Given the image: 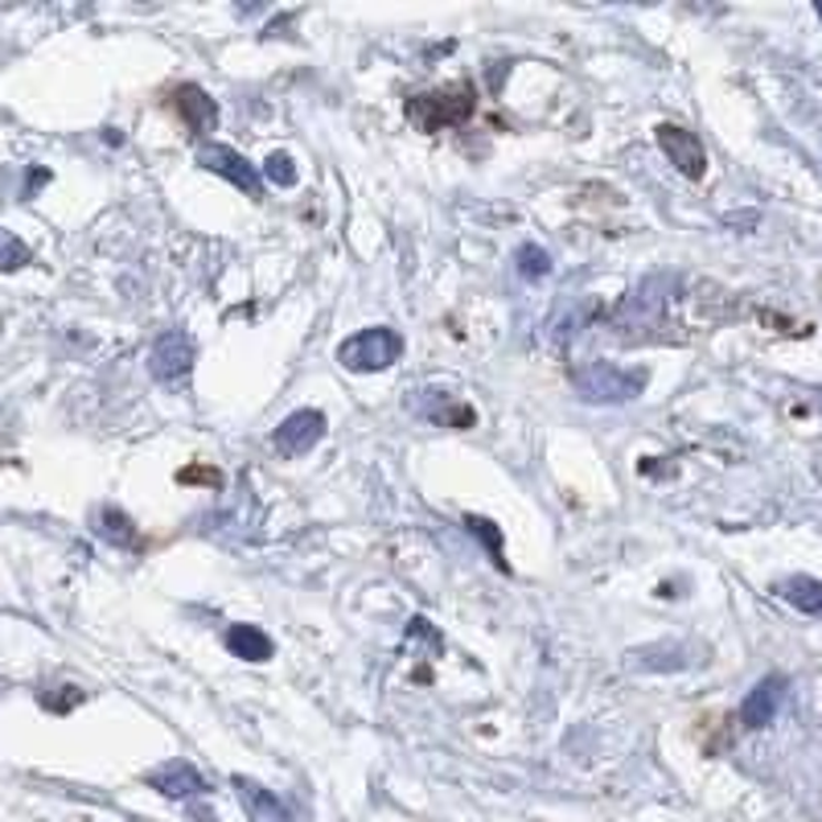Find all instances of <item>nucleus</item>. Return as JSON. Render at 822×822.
<instances>
[{
    "label": "nucleus",
    "instance_id": "nucleus-10",
    "mask_svg": "<svg viewBox=\"0 0 822 822\" xmlns=\"http://www.w3.org/2000/svg\"><path fill=\"white\" fill-rule=\"evenodd\" d=\"M144 781H149L153 790L165 793V798H194V793L206 790V781L198 777V769H194V765H186V760H169V765L153 769Z\"/></svg>",
    "mask_w": 822,
    "mask_h": 822
},
{
    "label": "nucleus",
    "instance_id": "nucleus-11",
    "mask_svg": "<svg viewBox=\"0 0 822 822\" xmlns=\"http://www.w3.org/2000/svg\"><path fill=\"white\" fill-rule=\"evenodd\" d=\"M234 790H239L243 807H248V814L255 822H288V819H293V814H288V807L280 802L276 793L264 790V786H255V781H248V777H234Z\"/></svg>",
    "mask_w": 822,
    "mask_h": 822
},
{
    "label": "nucleus",
    "instance_id": "nucleus-12",
    "mask_svg": "<svg viewBox=\"0 0 822 822\" xmlns=\"http://www.w3.org/2000/svg\"><path fill=\"white\" fill-rule=\"evenodd\" d=\"M227 650L234 658H243V662H267L276 654V646H272V637L260 625H231L227 629Z\"/></svg>",
    "mask_w": 822,
    "mask_h": 822
},
{
    "label": "nucleus",
    "instance_id": "nucleus-4",
    "mask_svg": "<svg viewBox=\"0 0 822 822\" xmlns=\"http://www.w3.org/2000/svg\"><path fill=\"white\" fill-rule=\"evenodd\" d=\"M198 165L218 173V177H227L231 186H239L243 194H251V198L264 194V177H260V169L251 165L248 156H239L234 149H227V144H206L202 153H198Z\"/></svg>",
    "mask_w": 822,
    "mask_h": 822
},
{
    "label": "nucleus",
    "instance_id": "nucleus-20",
    "mask_svg": "<svg viewBox=\"0 0 822 822\" xmlns=\"http://www.w3.org/2000/svg\"><path fill=\"white\" fill-rule=\"evenodd\" d=\"M819 17H822V4H819Z\"/></svg>",
    "mask_w": 822,
    "mask_h": 822
},
{
    "label": "nucleus",
    "instance_id": "nucleus-6",
    "mask_svg": "<svg viewBox=\"0 0 822 822\" xmlns=\"http://www.w3.org/2000/svg\"><path fill=\"white\" fill-rule=\"evenodd\" d=\"M189 362H194V342H189L182 329L161 333L153 342V350H149V371L161 383H182L189 374Z\"/></svg>",
    "mask_w": 822,
    "mask_h": 822
},
{
    "label": "nucleus",
    "instance_id": "nucleus-19",
    "mask_svg": "<svg viewBox=\"0 0 822 822\" xmlns=\"http://www.w3.org/2000/svg\"><path fill=\"white\" fill-rule=\"evenodd\" d=\"M46 177H50L46 169H33V177H30V189H25V194H33V189H37V186H46Z\"/></svg>",
    "mask_w": 822,
    "mask_h": 822
},
{
    "label": "nucleus",
    "instance_id": "nucleus-13",
    "mask_svg": "<svg viewBox=\"0 0 822 822\" xmlns=\"http://www.w3.org/2000/svg\"><path fill=\"white\" fill-rule=\"evenodd\" d=\"M781 601H790L798 613H807V617H822V580H814V576H790V580H781Z\"/></svg>",
    "mask_w": 822,
    "mask_h": 822
},
{
    "label": "nucleus",
    "instance_id": "nucleus-9",
    "mask_svg": "<svg viewBox=\"0 0 822 822\" xmlns=\"http://www.w3.org/2000/svg\"><path fill=\"white\" fill-rule=\"evenodd\" d=\"M173 103H177V116L186 120V128L194 132V136H206V132H215L218 103L202 91V87H194V83L177 87V91H173Z\"/></svg>",
    "mask_w": 822,
    "mask_h": 822
},
{
    "label": "nucleus",
    "instance_id": "nucleus-5",
    "mask_svg": "<svg viewBox=\"0 0 822 822\" xmlns=\"http://www.w3.org/2000/svg\"><path fill=\"white\" fill-rule=\"evenodd\" d=\"M321 436H326V416L313 412V407H300V412L280 419V428L272 432V445L284 457H305L309 449H317Z\"/></svg>",
    "mask_w": 822,
    "mask_h": 822
},
{
    "label": "nucleus",
    "instance_id": "nucleus-16",
    "mask_svg": "<svg viewBox=\"0 0 822 822\" xmlns=\"http://www.w3.org/2000/svg\"><path fill=\"white\" fill-rule=\"evenodd\" d=\"M30 264V248L17 239L13 231L0 227V272H17V267Z\"/></svg>",
    "mask_w": 822,
    "mask_h": 822
},
{
    "label": "nucleus",
    "instance_id": "nucleus-3",
    "mask_svg": "<svg viewBox=\"0 0 822 822\" xmlns=\"http://www.w3.org/2000/svg\"><path fill=\"white\" fill-rule=\"evenodd\" d=\"M646 387V371H617L609 362H589L584 371H576V391L589 404H625L637 399Z\"/></svg>",
    "mask_w": 822,
    "mask_h": 822
},
{
    "label": "nucleus",
    "instance_id": "nucleus-18",
    "mask_svg": "<svg viewBox=\"0 0 822 822\" xmlns=\"http://www.w3.org/2000/svg\"><path fill=\"white\" fill-rule=\"evenodd\" d=\"M465 527L473 530V535H478L481 544L490 547V556L497 559V568H506V559H502V535H497V527H494V523H485V518H478V514H469V518H465Z\"/></svg>",
    "mask_w": 822,
    "mask_h": 822
},
{
    "label": "nucleus",
    "instance_id": "nucleus-14",
    "mask_svg": "<svg viewBox=\"0 0 822 822\" xmlns=\"http://www.w3.org/2000/svg\"><path fill=\"white\" fill-rule=\"evenodd\" d=\"M99 535L116 547H136L140 544L132 518H128L124 511H116V506H103V511H99Z\"/></svg>",
    "mask_w": 822,
    "mask_h": 822
},
{
    "label": "nucleus",
    "instance_id": "nucleus-7",
    "mask_svg": "<svg viewBox=\"0 0 822 822\" xmlns=\"http://www.w3.org/2000/svg\"><path fill=\"white\" fill-rule=\"evenodd\" d=\"M658 144H662V153L670 156V165L683 173V177H691V182L703 177V169H708V153H703V144H699V136L691 132V128L662 124L658 128Z\"/></svg>",
    "mask_w": 822,
    "mask_h": 822
},
{
    "label": "nucleus",
    "instance_id": "nucleus-2",
    "mask_svg": "<svg viewBox=\"0 0 822 822\" xmlns=\"http://www.w3.org/2000/svg\"><path fill=\"white\" fill-rule=\"evenodd\" d=\"M399 354H404V338L387 326L362 329V333H354V338L342 342V350H338L346 371H358V374L387 371L391 362H399Z\"/></svg>",
    "mask_w": 822,
    "mask_h": 822
},
{
    "label": "nucleus",
    "instance_id": "nucleus-15",
    "mask_svg": "<svg viewBox=\"0 0 822 822\" xmlns=\"http://www.w3.org/2000/svg\"><path fill=\"white\" fill-rule=\"evenodd\" d=\"M518 272L527 280H544L547 272H551V255H547L539 243H523V248H518Z\"/></svg>",
    "mask_w": 822,
    "mask_h": 822
},
{
    "label": "nucleus",
    "instance_id": "nucleus-8",
    "mask_svg": "<svg viewBox=\"0 0 822 822\" xmlns=\"http://www.w3.org/2000/svg\"><path fill=\"white\" fill-rule=\"evenodd\" d=\"M781 699H786V679L781 675H765L745 695V703H741V724L745 728H769L774 715L781 712Z\"/></svg>",
    "mask_w": 822,
    "mask_h": 822
},
{
    "label": "nucleus",
    "instance_id": "nucleus-17",
    "mask_svg": "<svg viewBox=\"0 0 822 822\" xmlns=\"http://www.w3.org/2000/svg\"><path fill=\"white\" fill-rule=\"evenodd\" d=\"M264 177L280 189H293L296 186V161L288 153H272L264 161Z\"/></svg>",
    "mask_w": 822,
    "mask_h": 822
},
{
    "label": "nucleus",
    "instance_id": "nucleus-1",
    "mask_svg": "<svg viewBox=\"0 0 822 822\" xmlns=\"http://www.w3.org/2000/svg\"><path fill=\"white\" fill-rule=\"evenodd\" d=\"M478 108V91L473 83H452V87H440V91L428 95H412L407 99V120L419 128V132H440V128L465 124Z\"/></svg>",
    "mask_w": 822,
    "mask_h": 822
}]
</instances>
